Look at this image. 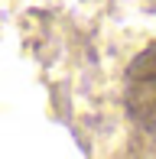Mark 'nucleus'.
Instances as JSON below:
<instances>
[{"instance_id":"nucleus-1","label":"nucleus","mask_w":156,"mask_h":159,"mask_svg":"<svg viewBox=\"0 0 156 159\" xmlns=\"http://www.w3.org/2000/svg\"><path fill=\"white\" fill-rule=\"evenodd\" d=\"M127 114L140 130L156 133V46L143 49L127 68Z\"/></svg>"}]
</instances>
